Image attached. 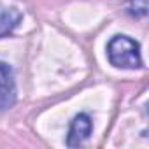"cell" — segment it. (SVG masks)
Masks as SVG:
<instances>
[{"label": "cell", "instance_id": "cell-1", "mask_svg": "<svg viewBox=\"0 0 149 149\" xmlns=\"http://www.w3.org/2000/svg\"><path fill=\"white\" fill-rule=\"evenodd\" d=\"M107 56L109 61L118 68H140L142 58H140V47L139 44L126 37V35H116L107 44Z\"/></svg>", "mask_w": 149, "mask_h": 149}, {"label": "cell", "instance_id": "cell-2", "mask_svg": "<svg viewBox=\"0 0 149 149\" xmlns=\"http://www.w3.org/2000/svg\"><path fill=\"white\" fill-rule=\"evenodd\" d=\"M16 104V83L7 63L0 61V111L11 109Z\"/></svg>", "mask_w": 149, "mask_h": 149}, {"label": "cell", "instance_id": "cell-3", "mask_svg": "<svg viewBox=\"0 0 149 149\" xmlns=\"http://www.w3.org/2000/svg\"><path fill=\"white\" fill-rule=\"evenodd\" d=\"M91 133V119L88 114H77L74 118L70 130H68V137H67V146L68 147H77L81 146Z\"/></svg>", "mask_w": 149, "mask_h": 149}, {"label": "cell", "instance_id": "cell-4", "mask_svg": "<svg viewBox=\"0 0 149 149\" xmlns=\"http://www.w3.org/2000/svg\"><path fill=\"white\" fill-rule=\"evenodd\" d=\"M21 21V13L14 7L0 6V37L9 35Z\"/></svg>", "mask_w": 149, "mask_h": 149}]
</instances>
